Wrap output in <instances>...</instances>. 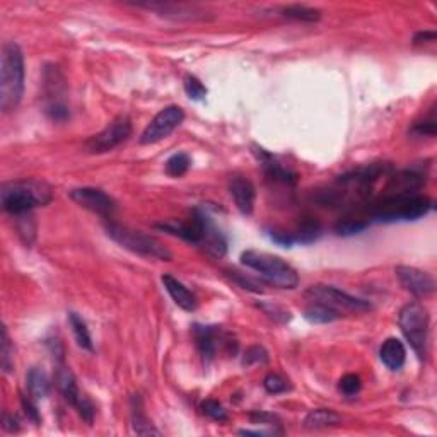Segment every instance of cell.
<instances>
[{
	"label": "cell",
	"instance_id": "4dcf8cb0",
	"mask_svg": "<svg viewBox=\"0 0 437 437\" xmlns=\"http://www.w3.org/2000/svg\"><path fill=\"white\" fill-rule=\"evenodd\" d=\"M183 88H185L186 96L193 101H203L207 97V88L202 84V80L195 76H186L185 83H183Z\"/></svg>",
	"mask_w": 437,
	"mask_h": 437
},
{
	"label": "cell",
	"instance_id": "6da1fadb",
	"mask_svg": "<svg viewBox=\"0 0 437 437\" xmlns=\"http://www.w3.org/2000/svg\"><path fill=\"white\" fill-rule=\"evenodd\" d=\"M24 94V55L18 43L7 42L0 55V109L12 113Z\"/></svg>",
	"mask_w": 437,
	"mask_h": 437
},
{
	"label": "cell",
	"instance_id": "ffe728a7",
	"mask_svg": "<svg viewBox=\"0 0 437 437\" xmlns=\"http://www.w3.org/2000/svg\"><path fill=\"white\" fill-rule=\"evenodd\" d=\"M379 357H381V362L390 371H400L405 366L407 349L403 342L398 340V338H388L386 342H383L381 349H379Z\"/></svg>",
	"mask_w": 437,
	"mask_h": 437
},
{
	"label": "cell",
	"instance_id": "e575fe53",
	"mask_svg": "<svg viewBox=\"0 0 437 437\" xmlns=\"http://www.w3.org/2000/svg\"><path fill=\"white\" fill-rule=\"evenodd\" d=\"M268 361V354L263 347L253 345L246 350L243 357V366H253V364H263Z\"/></svg>",
	"mask_w": 437,
	"mask_h": 437
},
{
	"label": "cell",
	"instance_id": "e0dca14e",
	"mask_svg": "<svg viewBox=\"0 0 437 437\" xmlns=\"http://www.w3.org/2000/svg\"><path fill=\"white\" fill-rule=\"evenodd\" d=\"M161 280L167 294H169L171 299L174 301V304H176L178 308H181L183 311L188 313L195 311V309L198 308V301L197 297H195V294L188 287H185L178 279H174L173 275L166 273V275H162Z\"/></svg>",
	"mask_w": 437,
	"mask_h": 437
},
{
	"label": "cell",
	"instance_id": "52a82bcc",
	"mask_svg": "<svg viewBox=\"0 0 437 437\" xmlns=\"http://www.w3.org/2000/svg\"><path fill=\"white\" fill-rule=\"evenodd\" d=\"M311 302L323 304L326 308H332L342 314V311L349 313H366L371 311V304L364 299L350 296L333 285H311L304 294Z\"/></svg>",
	"mask_w": 437,
	"mask_h": 437
},
{
	"label": "cell",
	"instance_id": "d590c367",
	"mask_svg": "<svg viewBox=\"0 0 437 437\" xmlns=\"http://www.w3.org/2000/svg\"><path fill=\"white\" fill-rule=\"evenodd\" d=\"M21 405H23V410L24 414H26L28 419L31 420L35 426H40V422H42V417H40V412H38V407H36L35 403V398H30L28 395H21Z\"/></svg>",
	"mask_w": 437,
	"mask_h": 437
},
{
	"label": "cell",
	"instance_id": "83f0119b",
	"mask_svg": "<svg viewBox=\"0 0 437 437\" xmlns=\"http://www.w3.org/2000/svg\"><path fill=\"white\" fill-rule=\"evenodd\" d=\"M190 156L185 152H178L173 154L169 159L166 161V173L169 174L171 178H179L183 176V174L188 173V169H190Z\"/></svg>",
	"mask_w": 437,
	"mask_h": 437
},
{
	"label": "cell",
	"instance_id": "d4e9b609",
	"mask_svg": "<svg viewBox=\"0 0 437 437\" xmlns=\"http://www.w3.org/2000/svg\"><path fill=\"white\" fill-rule=\"evenodd\" d=\"M342 314L338 311H335L332 308H326L323 304H316V302H311L309 308H306L304 318L313 325H326V323H333L340 318Z\"/></svg>",
	"mask_w": 437,
	"mask_h": 437
},
{
	"label": "cell",
	"instance_id": "8d00e7d4",
	"mask_svg": "<svg viewBox=\"0 0 437 437\" xmlns=\"http://www.w3.org/2000/svg\"><path fill=\"white\" fill-rule=\"evenodd\" d=\"M412 133L419 137H434L436 136V120L431 118L427 121H420L412 128Z\"/></svg>",
	"mask_w": 437,
	"mask_h": 437
},
{
	"label": "cell",
	"instance_id": "30bf717a",
	"mask_svg": "<svg viewBox=\"0 0 437 437\" xmlns=\"http://www.w3.org/2000/svg\"><path fill=\"white\" fill-rule=\"evenodd\" d=\"M132 136V121L128 116H116L103 132L94 136L85 142V149L91 154H106L109 150L116 149Z\"/></svg>",
	"mask_w": 437,
	"mask_h": 437
},
{
	"label": "cell",
	"instance_id": "ba28073f",
	"mask_svg": "<svg viewBox=\"0 0 437 437\" xmlns=\"http://www.w3.org/2000/svg\"><path fill=\"white\" fill-rule=\"evenodd\" d=\"M44 85V96H47V106H44V113L53 121H65L71 116L68 106L65 104L64 94H65V80L64 76L56 67H47L43 76Z\"/></svg>",
	"mask_w": 437,
	"mask_h": 437
},
{
	"label": "cell",
	"instance_id": "7a4b0ae2",
	"mask_svg": "<svg viewBox=\"0 0 437 437\" xmlns=\"http://www.w3.org/2000/svg\"><path fill=\"white\" fill-rule=\"evenodd\" d=\"M53 190L48 183L40 179H21L7 181L0 188V202L7 214L19 215L31 214L32 208L44 207L52 202Z\"/></svg>",
	"mask_w": 437,
	"mask_h": 437
},
{
	"label": "cell",
	"instance_id": "f35d334b",
	"mask_svg": "<svg viewBox=\"0 0 437 437\" xmlns=\"http://www.w3.org/2000/svg\"><path fill=\"white\" fill-rule=\"evenodd\" d=\"M261 309H263L265 313L268 314V316L273 318V320L280 321V323H285L291 320V313L289 311H284V309L277 308V306H267V304H261Z\"/></svg>",
	"mask_w": 437,
	"mask_h": 437
},
{
	"label": "cell",
	"instance_id": "2e32d148",
	"mask_svg": "<svg viewBox=\"0 0 437 437\" xmlns=\"http://www.w3.org/2000/svg\"><path fill=\"white\" fill-rule=\"evenodd\" d=\"M229 193L234 200L236 207L243 215H251L255 208L256 191L250 179L243 176H234L229 181Z\"/></svg>",
	"mask_w": 437,
	"mask_h": 437
},
{
	"label": "cell",
	"instance_id": "5b68a950",
	"mask_svg": "<svg viewBox=\"0 0 437 437\" xmlns=\"http://www.w3.org/2000/svg\"><path fill=\"white\" fill-rule=\"evenodd\" d=\"M106 232H108V236L115 241V243L120 244L125 250L132 251L133 255L161 261H169L173 258V253L167 250L164 244L159 243L152 236L144 234L142 231H133L130 229V227L109 220V222L106 224Z\"/></svg>",
	"mask_w": 437,
	"mask_h": 437
},
{
	"label": "cell",
	"instance_id": "7c38bea8",
	"mask_svg": "<svg viewBox=\"0 0 437 437\" xmlns=\"http://www.w3.org/2000/svg\"><path fill=\"white\" fill-rule=\"evenodd\" d=\"M396 277H398L400 284L407 289L408 292L414 294L415 297H429L436 291V282L432 279L431 273L419 270L415 267H405L400 265L396 267Z\"/></svg>",
	"mask_w": 437,
	"mask_h": 437
},
{
	"label": "cell",
	"instance_id": "7bdbcfd3",
	"mask_svg": "<svg viewBox=\"0 0 437 437\" xmlns=\"http://www.w3.org/2000/svg\"><path fill=\"white\" fill-rule=\"evenodd\" d=\"M239 434L243 436H270V434H277L275 431H248V429H243V431H239Z\"/></svg>",
	"mask_w": 437,
	"mask_h": 437
},
{
	"label": "cell",
	"instance_id": "1f68e13d",
	"mask_svg": "<svg viewBox=\"0 0 437 437\" xmlns=\"http://www.w3.org/2000/svg\"><path fill=\"white\" fill-rule=\"evenodd\" d=\"M202 412L207 417H210L212 420H217V422H226L229 417H227V410L220 405L219 402H215V400H205V402L202 403Z\"/></svg>",
	"mask_w": 437,
	"mask_h": 437
},
{
	"label": "cell",
	"instance_id": "74e56055",
	"mask_svg": "<svg viewBox=\"0 0 437 437\" xmlns=\"http://www.w3.org/2000/svg\"><path fill=\"white\" fill-rule=\"evenodd\" d=\"M268 238H270L273 243L279 244L282 248H292L296 244V239H294L292 234L289 232H279V231H270L268 232Z\"/></svg>",
	"mask_w": 437,
	"mask_h": 437
},
{
	"label": "cell",
	"instance_id": "9a60e30c",
	"mask_svg": "<svg viewBox=\"0 0 437 437\" xmlns=\"http://www.w3.org/2000/svg\"><path fill=\"white\" fill-rule=\"evenodd\" d=\"M55 385L59 388L60 393L64 395V398L67 400L73 408H76L77 403H79L80 398L84 396L83 391L77 386L76 376H73L71 367H67V364H65L64 359L55 361Z\"/></svg>",
	"mask_w": 437,
	"mask_h": 437
},
{
	"label": "cell",
	"instance_id": "f1b7e54d",
	"mask_svg": "<svg viewBox=\"0 0 437 437\" xmlns=\"http://www.w3.org/2000/svg\"><path fill=\"white\" fill-rule=\"evenodd\" d=\"M0 364H2V371L6 374H11L14 371V347L11 344L9 333H7V328L4 326L2 328V355H0Z\"/></svg>",
	"mask_w": 437,
	"mask_h": 437
},
{
	"label": "cell",
	"instance_id": "7402d4cb",
	"mask_svg": "<svg viewBox=\"0 0 437 437\" xmlns=\"http://www.w3.org/2000/svg\"><path fill=\"white\" fill-rule=\"evenodd\" d=\"M342 422V417L332 408H318V410L309 412L304 420V427L309 431H318V429H326L338 426Z\"/></svg>",
	"mask_w": 437,
	"mask_h": 437
},
{
	"label": "cell",
	"instance_id": "484cf974",
	"mask_svg": "<svg viewBox=\"0 0 437 437\" xmlns=\"http://www.w3.org/2000/svg\"><path fill=\"white\" fill-rule=\"evenodd\" d=\"M280 14L287 19H294V21L302 23H316L320 21L321 11L313 9L308 6H285L280 9Z\"/></svg>",
	"mask_w": 437,
	"mask_h": 437
},
{
	"label": "cell",
	"instance_id": "9c48e42d",
	"mask_svg": "<svg viewBox=\"0 0 437 437\" xmlns=\"http://www.w3.org/2000/svg\"><path fill=\"white\" fill-rule=\"evenodd\" d=\"M185 120V112L183 108H179L176 104L166 106L164 109L157 113L156 116L150 120V124L145 126V130L140 136V144L142 145H152L157 142L164 140L178 128L179 125Z\"/></svg>",
	"mask_w": 437,
	"mask_h": 437
},
{
	"label": "cell",
	"instance_id": "8992f818",
	"mask_svg": "<svg viewBox=\"0 0 437 437\" xmlns=\"http://www.w3.org/2000/svg\"><path fill=\"white\" fill-rule=\"evenodd\" d=\"M398 325L417 357L426 361L429 354V311L420 302H408L398 314Z\"/></svg>",
	"mask_w": 437,
	"mask_h": 437
},
{
	"label": "cell",
	"instance_id": "ac0fdd59",
	"mask_svg": "<svg viewBox=\"0 0 437 437\" xmlns=\"http://www.w3.org/2000/svg\"><path fill=\"white\" fill-rule=\"evenodd\" d=\"M200 246L205 248L215 258H222L227 251V241L224 238V234L220 229L212 222L210 217L203 212V234L202 241H200Z\"/></svg>",
	"mask_w": 437,
	"mask_h": 437
},
{
	"label": "cell",
	"instance_id": "3957f363",
	"mask_svg": "<svg viewBox=\"0 0 437 437\" xmlns=\"http://www.w3.org/2000/svg\"><path fill=\"white\" fill-rule=\"evenodd\" d=\"M434 208V202L424 195H383L371 210L378 222H400V220H417Z\"/></svg>",
	"mask_w": 437,
	"mask_h": 437
},
{
	"label": "cell",
	"instance_id": "836d02e7",
	"mask_svg": "<svg viewBox=\"0 0 437 437\" xmlns=\"http://www.w3.org/2000/svg\"><path fill=\"white\" fill-rule=\"evenodd\" d=\"M338 390H340L345 396L359 395V391L362 390L361 378L355 374H345L344 378L340 379V383H338Z\"/></svg>",
	"mask_w": 437,
	"mask_h": 437
},
{
	"label": "cell",
	"instance_id": "b9f144b4",
	"mask_svg": "<svg viewBox=\"0 0 437 437\" xmlns=\"http://www.w3.org/2000/svg\"><path fill=\"white\" fill-rule=\"evenodd\" d=\"M436 31H420L417 32V35L414 36V43L419 44V43H429V42H436Z\"/></svg>",
	"mask_w": 437,
	"mask_h": 437
},
{
	"label": "cell",
	"instance_id": "ab89813d",
	"mask_svg": "<svg viewBox=\"0 0 437 437\" xmlns=\"http://www.w3.org/2000/svg\"><path fill=\"white\" fill-rule=\"evenodd\" d=\"M2 429L6 432H19V422L14 415H11L9 412H4L2 414Z\"/></svg>",
	"mask_w": 437,
	"mask_h": 437
},
{
	"label": "cell",
	"instance_id": "44dd1931",
	"mask_svg": "<svg viewBox=\"0 0 437 437\" xmlns=\"http://www.w3.org/2000/svg\"><path fill=\"white\" fill-rule=\"evenodd\" d=\"M132 427L138 436H161V432L147 419L142 400L137 395L132 396Z\"/></svg>",
	"mask_w": 437,
	"mask_h": 437
},
{
	"label": "cell",
	"instance_id": "603a6c76",
	"mask_svg": "<svg viewBox=\"0 0 437 437\" xmlns=\"http://www.w3.org/2000/svg\"><path fill=\"white\" fill-rule=\"evenodd\" d=\"M26 383L30 396H32L35 400H43L50 395L52 381L50 378H48V374L44 373L43 369H40V367H32L30 373H28Z\"/></svg>",
	"mask_w": 437,
	"mask_h": 437
},
{
	"label": "cell",
	"instance_id": "cb8c5ba5",
	"mask_svg": "<svg viewBox=\"0 0 437 437\" xmlns=\"http://www.w3.org/2000/svg\"><path fill=\"white\" fill-rule=\"evenodd\" d=\"M68 325H71L77 345H79L83 350H88V352H94L91 333H89L88 325H85V321L83 320V318L73 311L68 313Z\"/></svg>",
	"mask_w": 437,
	"mask_h": 437
},
{
	"label": "cell",
	"instance_id": "5bb4252c",
	"mask_svg": "<svg viewBox=\"0 0 437 437\" xmlns=\"http://www.w3.org/2000/svg\"><path fill=\"white\" fill-rule=\"evenodd\" d=\"M193 337L198 352L205 362L214 361L220 344H227L222 338V330L219 326L193 325Z\"/></svg>",
	"mask_w": 437,
	"mask_h": 437
},
{
	"label": "cell",
	"instance_id": "8fae6325",
	"mask_svg": "<svg viewBox=\"0 0 437 437\" xmlns=\"http://www.w3.org/2000/svg\"><path fill=\"white\" fill-rule=\"evenodd\" d=\"M68 195H71V198L77 205L100 215V217L112 219L116 210L115 200L109 197L108 193H104L103 190H100V188H76Z\"/></svg>",
	"mask_w": 437,
	"mask_h": 437
},
{
	"label": "cell",
	"instance_id": "4316f807",
	"mask_svg": "<svg viewBox=\"0 0 437 437\" xmlns=\"http://www.w3.org/2000/svg\"><path fill=\"white\" fill-rule=\"evenodd\" d=\"M296 239V244H311L316 243L321 236V226L316 220H304L301 224L296 234H292Z\"/></svg>",
	"mask_w": 437,
	"mask_h": 437
},
{
	"label": "cell",
	"instance_id": "d6a6232c",
	"mask_svg": "<svg viewBox=\"0 0 437 437\" xmlns=\"http://www.w3.org/2000/svg\"><path fill=\"white\" fill-rule=\"evenodd\" d=\"M263 388L267 390V393L280 395V393H285V391H287L291 386H289V383L285 381L282 376L268 374L267 378L263 379Z\"/></svg>",
	"mask_w": 437,
	"mask_h": 437
},
{
	"label": "cell",
	"instance_id": "4fadbf2b",
	"mask_svg": "<svg viewBox=\"0 0 437 437\" xmlns=\"http://www.w3.org/2000/svg\"><path fill=\"white\" fill-rule=\"evenodd\" d=\"M138 7H145L157 12L159 16L174 21H202L207 19V12L200 11L195 6H186V4H173V2H150V4H136Z\"/></svg>",
	"mask_w": 437,
	"mask_h": 437
},
{
	"label": "cell",
	"instance_id": "277c9868",
	"mask_svg": "<svg viewBox=\"0 0 437 437\" xmlns=\"http://www.w3.org/2000/svg\"><path fill=\"white\" fill-rule=\"evenodd\" d=\"M241 263L251 270L258 272L268 284L275 285L279 289H296L299 285V275L294 270L287 261H284L280 256L270 255L265 251L248 250L241 255Z\"/></svg>",
	"mask_w": 437,
	"mask_h": 437
},
{
	"label": "cell",
	"instance_id": "d6986e66",
	"mask_svg": "<svg viewBox=\"0 0 437 437\" xmlns=\"http://www.w3.org/2000/svg\"><path fill=\"white\" fill-rule=\"evenodd\" d=\"M255 156L258 157V161L261 162V166H263V169L267 171V174L272 179H277V181L285 183V185H296L297 181V174L294 173V171L289 169V167L282 166L279 161H277L275 157L272 156L270 152H267L265 149H261V147H255Z\"/></svg>",
	"mask_w": 437,
	"mask_h": 437
},
{
	"label": "cell",
	"instance_id": "60d3db41",
	"mask_svg": "<svg viewBox=\"0 0 437 437\" xmlns=\"http://www.w3.org/2000/svg\"><path fill=\"white\" fill-rule=\"evenodd\" d=\"M250 420L253 424H267V426H270L277 420V417H273L270 414H263V412H255V414L250 415Z\"/></svg>",
	"mask_w": 437,
	"mask_h": 437
},
{
	"label": "cell",
	"instance_id": "f546056e",
	"mask_svg": "<svg viewBox=\"0 0 437 437\" xmlns=\"http://www.w3.org/2000/svg\"><path fill=\"white\" fill-rule=\"evenodd\" d=\"M369 227V222H364V220L359 219H344L340 222H337L335 226V232L338 236H354L359 234V232L366 231Z\"/></svg>",
	"mask_w": 437,
	"mask_h": 437
}]
</instances>
